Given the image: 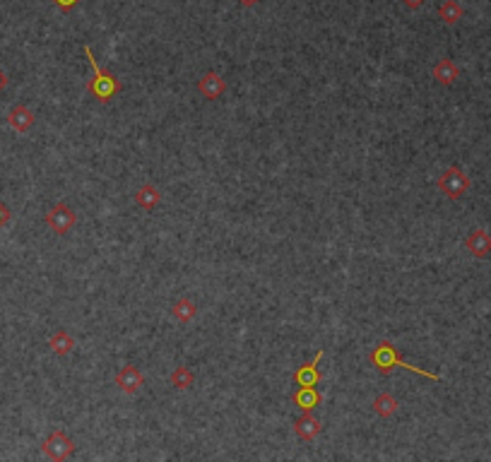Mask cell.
I'll return each mask as SVG.
<instances>
[{"instance_id": "obj_1", "label": "cell", "mask_w": 491, "mask_h": 462, "mask_svg": "<svg viewBox=\"0 0 491 462\" xmlns=\"http://www.w3.org/2000/svg\"><path fill=\"white\" fill-rule=\"evenodd\" d=\"M371 363H373V366L378 368V373H383V376H390L395 368H405V371L417 373V376H424L429 380H441L439 373H431V371H427V368H419V366L407 363L405 359L400 356V352L395 349V345L388 340H380L378 345H376V349L371 352Z\"/></svg>"}, {"instance_id": "obj_2", "label": "cell", "mask_w": 491, "mask_h": 462, "mask_svg": "<svg viewBox=\"0 0 491 462\" xmlns=\"http://www.w3.org/2000/svg\"><path fill=\"white\" fill-rule=\"evenodd\" d=\"M85 56H87V61H90L92 73H94V78L90 80V85H87V89H90L92 94H94L97 99L101 101V104H106V101H111L113 96H116L118 92L123 89L121 80H116V75L106 73V70H104L101 65L97 63L94 53H92V46H85Z\"/></svg>"}, {"instance_id": "obj_3", "label": "cell", "mask_w": 491, "mask_h": 462, "mask_svg": "<svg viewBox=\"0 0 491 462\" xmlns=\"http://www.w3.org/2000/svg\"><path fill=\"white\" fill-rule=\"evenodd\" d=\"M470 176H467L465 171H462L460 166H448L443 173L439 176V190L446 195L448 200H460L462 195L470 190Z\"/></svg>"}, {"instance_id": "obj_4", "label": "cell", "mask_w": 491, "mask_h": 462, "mask_svg": "<svg viewBox=\"0 0 491 462\" xmlns=\"http://www.w3.org/2000/svg\"><path fill=\"white\" fill-rule=\"evenodd\" d=\"M41 453L48 460H68L75 453V443L63 428H56L53 433H48L41 443Z\"/></svg>"}, {"instance_id": "obj_5", "label": "cell", "mask_w": 491, "mask_h": 462, "mask_svg": "<svg viewBox=\"0 0 491 462\" xmlns=\"http://www.w3.org/2000/svg\"><path fill=\"white\" fill-rule=\"evenodd\" d=\"M75 224H78V215H75V210L68 208L65 203L53 205V208L46 212V226L53 233H58V236L68 233Z\"/></svg>"}, {"instance_id": "obj_6", "label": "cell", "mask_w": 491, "mask_h": 462, "mask_svg": "<svg viewBox=\"0 0 491 462\" xmlns=\"http://www.w3.org/2000/svg\"><path fill=\"white\" fill-rule=\"evenodd\" d=\"M323 361V349L315 352V356L311 359L308 363H304V366L297 368V373H294V383H297V388H315L320 380V371H318V363Z\"/></svg>"}, {"instance_id": "obj_7", "label": "cell", "mask_w": 491, "mask_h": 462, "mask_svg": "<svg viewBox=\"0 0 491 462\" xmlns=\"http://www.w3.org/2000/svg\"><path fill=\"white\" fill-rule=\"evenodd\" d=\"M116 385L121 388V393L135 395V393H140V388L145 385V376H143V371H140L138 366L125 363L121 371L116 373Z\"/></svg>"}, {"instance_id": "obj_8", "label": "cell", "mask_w": 491, "mask_h": 462, "mask_svg": "<svg viewBox=\"0 0 491 462\" xmlns=\"http://www.w3.org/2000/svg\"><path fill=\"white\" fill-rule=\"evenodd\" d=\"M198 92H200V96H203V99L217 101L227 92V80L222 78L220 73L210 70V73H205L203 78L198 80Z\"/></svg>"}, {"instance_id": "obj_9", "label": "cell", "mask_w": 491, "mask_h": 462, "mask_svg": "<svg viewBox=\"0 0 491 462\" xmlns=\"http://www.w3.org/2000/svg\"><path fill=\"white\" fill-rule=\"evenodd\" d=\"M320 431H323V421H320L318 417H313V412H304V414L294 421V433H297V438H301V441H306V443L315 441V438L320 436Z\"/></svg>"}, {"instance_id": "obj_10", "label": "cell", "mask_w": 491, "mask_h": 462, "mask_svg": "<svg viewBox=\"0 0 491 462\" xmlns=\"http://www.w3.org/2000/svg\"><path fill=\"white\" fill-rule=\"evenodd\" d=\"M465 248L479 260L489 258L491 255V233L487 229H472L465 238Z\"/></svg>"}, {"instance_id": "obj_11", "label": "cell", "mask_w": 491, "mask_h": 462, "mask_svg": "<svg viewBox=\"0 0 491 462\" xmlns=\"http://www.w3.org/2000/svg\"><path fill=\"white\" fill-rule=\"evenodd\" d=\"M34 121H36L34 111L27 108L24 104L13 106V108H10V113H8V123H10V128H13L15 133H29V130L34 128Z\"/></svg>"}, {"instance_id": "obj_12", "label": "cell", "mask_w": 491, "mask_h": 462, "mask_svg": "<svg viewBox=\"0 0 491 462\" xmlns=\"http://www.w3.org/2000/svg\"><path fill=\"white\" fill-rule=\"evenodd\" d=\"M431 75H434V80L439 85L450 87V85H455L457 78H460V68H457L455 61H450V58H441V61L434 65Z\"/></svg>"}, {"instance_id": "obj_13", "label": "cell", "mask_w": 491, "mask_h": 462, "mask_svg": "<svg viewBox=\"0 0 491 462\" xmlns=\"http://www.w3.org/2000/svg\"><path fill=\"white\" fill-rule=\"evenodd\" d=\"M135 203H138V208H143L145 212H152L157 208V205L162 203V193L159 188H155L152 183H145V186H140L135 190Z\"/></svg>"}, {"instance_id": "obj_14", "label": "cell", "mask_w": 491, "mask_h": 462, "mask_svg": "<svg viewBox=\"0 0 491 462\" xmlns=\"http://www.w3.org/2000/svg\"><path fill=\"white\" fill-rule=\"evenodd\" d=\"M171 318L176 320V323H181V325H188L190 320L198 315V306H195V301L193 298H188V296H181L176 303L171 306Z\"/></svg>"}, {"instance_id": "obj_15", "label": "cell", "mask_w": 491, "mask_h": 462, "mask_svg": "<svg viewBox=\"0 0 491 462\" xmlns=\"http://www.w3.org/2000/svg\"><path fill=\"white\" fill-rule=\"evenodd\" d=\"M48 347H51V352L56 356H68L75 349V340L68 330H56L51 335V340H48Z\"/></svg>"}, {"instance_id": "obj_16", "label": "cell", "mask_w": 491, "mask_h": 462, "mask_svg": "<svg viewBox=\"0 0 491 462\" xmlns=\"http://www.w3.org/2000/svg\"><path fill=\"white\" fill-rule=\"evenodd\" d=\"M292 400L301 412H313L320 405V393L315 388H299Z\"/></svg>"}, {"instance_id": "obj_17", "label": "cell", "mask_w": 491, "mask_h": 462, "mask_svg": "<svg viewBox=\"0 0 491 462\" xmlns=\"http://www.w3.org/2000/svg\"><path fill=\"white\" fill-rule=\"evenodd\" d=\"M462 15H465V10H462V5L457 3V0H443L439 8V17L443 24H457V22L462 20Z\"/></svg>"}, {"instance_id": "obj_18", "label": "cell", "mask_w": 491, "mask_h": 462, "mask_svg": "<svg viewBox=\"0 0 491 462\" xmlns=\"http://www.w3.org/2000/svg\"><path fill=\"white\" fill-rule=\"evenodd\" d=\"M397 410H400V402L392 398L390 393H380L378 398L373 400V412L380 417V419H388V417L395 414Z\"/></svg>"}, {"instance_id": "obj_19", "label": "cell", "mask_w": 491, "mask_h": 462, "mask_svg": "<svg viewBox=\"0 0 491 462\" xmlns=\"http://www.w3.org/2000/svg\"><path fill=\"white\" fill-rule=\"evenodd\" d=\"M193 383H195V376H193V371H190L188 366H176L173 368V373H171V385L176 390H190L193 388Z\"/></svg>"}, {"instance_id": "obj_20", "label": "cell", "mask_w": 491, "mask_h": 462, "mask_svg": "<svg viewBox=\"0 0 491 462\" xmlns=\"http://www.w3.org/2000/svg\"><path fill=\"white\" fill-rule=\"evenodd\" d=\"M53 3L58 5V10H63V13H70V10H73L75 5L80 3V0H53Z\"/></svg>"}, {"instance_id": "obj_21", "label": "cell", "mask_w": 491, "mask_h": 462, "mask_svg": "<svg viewBox=\"0 0 491 462\" xmlns=\"http://www.w3.org/2000/svg\"><path fill=\"white\" fill-rule=\"evenodd\" d=\"M400 3L405 5L407 10H419L424 3H427V0H400Z\"/></svg>"}, {"instance_id": "obj_22", "label": "cell", "mask_w": 491, "mask_h": 462, "mask_svg": "<svg viewBox=\"0 0 491 462\" xmlns=\"http://www.w3.org/2000/svg\"><path fill=\"white\" fill-rule=\"evenodd\" d=\"M8 219H10V210L5 208L3 203H0V226H3V224H8Z\"/></svg>"}, {"instance_id": "obj_23", "label": "cell", "mask_w": 491, "mask_h": 462, "mask_svg": "<svg viewBox=\"0 0 491 462\" xmlns=\"http://www.w3.org/2000/svg\"><path fill=\"white\" fill-rule=\"evenodd\" d=\"M5 87H8V75H5L3 70H0V92H3Z\"/></svg>"}, {"instance_id": "obj_24", "label": "cell", "mask_w": 491, "mask_h": 462, "mask_svg": "<svg viewBox=\"0 0 491 462\" xmlns=\"http://www.w3.org/2000/svg\"><path fill=\"white\" fill-rule=\"evenodd\" d=\"M239 3H241V5H246V8H250V5H258L260 0H239Z\"/></svg>"}]
</instances>
